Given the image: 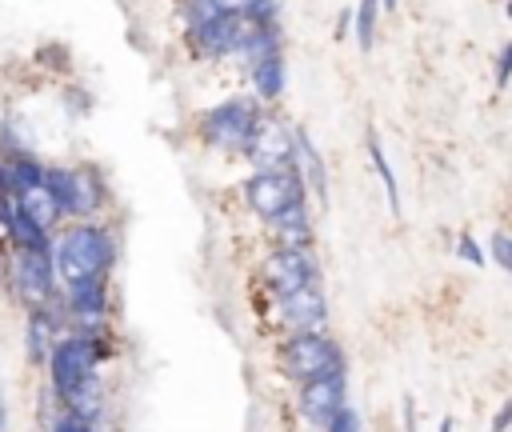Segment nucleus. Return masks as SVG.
<instances>
[{"instance_id": "1", "label": "nucleus", "mask_w": 512, "mask_h": 432, "mask_svg": "<svg viewBox=\"0 0 512 432\" xmlns=\"http://www.w3.org/2000/svg\"><path fill=\"white\" fill-rule=\"evenodd\" d=\"M116 232L100 220H76L56 236V272L64 284L100 280L116 268Z\"/></svg>"}, {"instance_id": "2", "label": "nucleus", "mask_w": 512, "mask_h": 432, "mask_svg": "<svg viewBox=\"0 0 512 432\" xmlns=\"http://www.w3.org/2000/svg\"><path fill=\"white\" fill-rule=\"evenodd\" d=\"M264 116H268V108L252 92L228 96V100H220V104H212V108H204L196 116V136L212 152L244 156L248 144H252V136H256V128L264 124Z\"/></svg>"}, {"instance_id": "3", "label": "nucleus", "mask_w": 512, "mask_h": 432, "mask_svg": "<svg viewBox=\"0 0 512 432\" xmlns=\"http://www.w3.org/2000/svg\"><path fill=\"white\" fill-rule=\"evenodd\" d=\"M112 356V336H84V332H64L52 352H48V392L56 404L72 396L80 384L100 376V364Z\"/></svg>"}, {"instance_id": "4", "label": "nucleus", "mask_w": 512, "mask_h": 432, "mask_svg": "<svg viewBox=\"0 0 512 432\" xmlns=\"http://www.w3.org/2000/svg\"><path fill=\"white\" fill-rule=\"evenodd\" d=\"M276 368L292 384H308L316 376L344 372L348 356H344V344L332 332H304V336H284L276 344Z\"/></svg>"}, {"instance_id": "5", "label": "nucleus", "mask_w": 512, "mask_h": 432, "mask_svg": "<svg viewBox=\"0 0 512 432\" xmlns=\"http://www.w3.org/2000/svg\"><path fill=\"white\" fill-rule=\"evenodd\" d=\"M240 204H244L260 224H272V220H280L284 212L308 204V184H304V176L296 172V164L284 168V172H248V176L240 180Z\"/></svg>"}, {"instance_id": "6", "label": "nucleus", "mask_w": 512, "mask_h": 432, "mask_svg": "<svg viewBox=\"0 0 512 432\" xmlns=\"http://www.w3.org/2000/svg\"><path fill=\"white\" fill-rule=\"evenodd\" d=\"M44 192L56 200L64 220H96V212L104 208L108 192H104V176L96 168H64V164H48L44 168Z\"/></svg>"}, {"instance_id": "7", "label": "nucleus", "mask_w": 512, "mask_h": 432, "mask_svg": "<svg viewBox=\"0 0 512 432\" xmlns=\"http://www.w3.org/2000/svg\"><path fill=\"white\" fill-rule=\"evenodd\" d=\"M256 280L264 300H280L304 288L320 284V260L316 252H296V248H268L256 264Z\"/></svg>"}, {"instance_id": "8", "label": "nucleus", "mask_w": 512, "mask_h": 432, "mask_svg": "<svg viewBox=\"0 0 512 432\" xmlns=\"http://www.w3.org/2000/svg\"><path fill=\"white\" fill-rule=\"evenodd\" d=\"M248 36H252V24L240 12H212L200 24L184 28V44L196 60H236Z\"/></svg>"}, {"instance_id": "9", "label": "nucleus", "mask_w": 512, "mask_h": 432, "mask_svg": "<svg viewBox=\"0 0 512 432\" xmlns=\"http://www.w3.org/2000/svg\"><path fill=\"white\" fill-rule=\"evenodd\" d=\"M268 324L284 336H304V332H328V300H324V288H304V292H292V296H280V300H268Z\"/></svg>"}, {"instance_id": "10", "label": "nucleus", "mask_w": 512, "mask_h": 432, "mask_svg": "<svg viewBox=\"0 0 512 432\" xmlns=\"http://www.w3.org/2000/svg\"><path fill=\"white\" fill-rule=\"evenodd\" d=\"M12 284L24 296V304H52L60 292L56 272V248H12Z\"/></svg>"}, {"instance_id": "11", "label": "nucleus", "mask_w": 512, "mask_h": 432, "mask_svg": "<svg viewBox=\"0 0 512 432\" xmlns=\"http://www.w3.org/2000/svg\"><path fill=\"white\" fill-rule=\"evenodd\" d=\"M252 172H284L296 164V124H288L280 112H268L264 124L256 128L248 152H244Z\"/></svg>"}, {"instance_id": "12", "label": "nucleus", "mask_w": 512, "mask_h": 432, "mask_svg": "<svg viewBox=\"0 0 512 432\" xmlns=\"http://www.w3.org/2000/svg\"><path fill=\"white\" fill-rule=\"evenodd\" d=\"M348 408V368L344 372H328V376H316L308 384H296V412L304 424H312L316 432L328 428V420Z\"/></svg>"}, {"instance_id": "13", "label": "nucleus", "mask_w": 512, "mask_h": 432, "mask_svg": "<svg viewBox=\"0 0 512 432\" xmlns=\"http://www.w3.org/2000/svg\"><path fill=\"white\" fill-rule=\"evenodd\" d=\"M244 76H248V84H252V96H256L264 108H272V104L284 96V88H288V60H284V48H272V52L256 56V60L244 68Z\"/></svg>"}, {"instance_id": "14", "label": "nucleus", "mask_w": 512, "mask_h": 432, "mask_svg": "<svg viewBox=\"0 0 512 432\" xmlns=\"http://www.w3.org/2000/svg\"><path fill=\"white\" fill-rule=\"evenodd\" d=\"M264 228H268L272 248H296V252H312V248H316V232H312V212H308V204L284 212L280 220H272V224H264Z\"/></svg>"}, {"instance_id": "15", "label": "nucleus", "mask_w": 512, "mask_h": 432, "mask_svg": "<svg viewBox=\"0 0 512 432\" xmlns=\"http://www.w3.org/2000/svg\"><path fill=\"white\" fill-rule=\"evenodd\" d=\"M296 172L304 176L308 184V196L320 200V208L328 204V168H324V156L316 148V140L308 136V128L296 124Z\"/></svg>"}, {"instance_id": "16", "label": "nucleus", "mask_w": 512, "mask_h": 432, "mask_svg": "<svg viewBox=\"0 0 512 432\" xmlns=\"http://www.w3.org/2000/svg\"><path fill=\"white\" fill-rule=\"evenodd\" d=\"M4 156V152H0ZM44 168L48 164H40L32 152H16V156H4V180H8V196H24V192H32V188H40L44 184Z\"/></svg>"}, {"instance_id": "17", "label": "nucleus", "mask_w": 512, "mask_h": 432, "mask_svg": "<svg viewBox=\"0 0 512 432\" xmlns=\"http://www.w3.org/2000/svg\"><path fill=\"white\" fill-rule=\"evenodd\" d=\"M364 148H368V160H372V172H376V180L384 184V196H388V212H392V216H400V180H396V168H392V160H388V152H384V144H380L376 128H368V140H364Z\"/></svg>"}, {"instance_id": "18", "label": "nucleus", "mask_w": 512, "mask_h": 432, "mask_svg": "<svg viewBox=\"0 0 512 432\" xmlns=\"http://www.w3.org/2000/svg\"><path fill=\"white\" fill-rule=\"evenodd\" d=\"M60 412H72V416H80V420L100 424V416H104V380L96 376V380L80 384L72 396L60 400Z\"/></svg>"}, {"instance_id": "19", "label": "nucleus", "mask_w": 512, "mask_h": 432, "mask_svg": "<svg viewBox=\"0 0 512 432\" xmlns=\"http://www.w3.org/2000/svg\"><path fill=\"white\" fill-rule=\"evenodd\" d=\"M16 204H20V208H24V212H28V216L40 224V228H48V232H52V228L64 220V216H60V208H56V200L44 192V184H40V188H32V192H24Z\"/></svg>"}, {"instance_id": "20", "label": "nucleus", "mask_w": 512, "mask_h": 432, "mask_svg": "<svg viewBox=\"0 0 512 432\" xmlns=\"http://www.w3.org/2000/svg\"><path fill=\"white\" fill-rule=\"evenodd\" d=\"M356 48L360 52H372L376 44V28H380V0H356Z\"/></svg>"}, {"instance_id": "21", "label": "nucleus", "mask_w": 512, "mask_h": 432, "mask_svg": "<svg viewBox=\"0 0 512 432\" xmlns=\"http://www.w3.org/2000/svg\"><path fill=\"white\" fill-rule=\"evenodd\" d=\"M280 12H284L280 0H252L244 8V20L256 24V28H272V24H280Z\"/></svg>"}, {"instance_id": "22", "label": "nucleus", "mask_w": 512, "mask_h": 432, "mask_svg": "<svg viewBox=\"0 0 512 432\" xmlns=\"http://www.w3.org/2000/svg\"><path fill=\"white\" fill-rule=\"evenodd\" d=\"M452 252H456V260H464V264H472V268H484V264H488V248H484L472 232H460Z\"/></svg>"}, {"instance_id": "23", "label": "nucleus", "mask_w": 512, "mask_h": 432, "mask_svg": "<svg viewBox=\"0 0 512 432\" xmlns=\"http://www.w3.org/2000/svg\"><path fill=\"white\" fill-rule=\"evenodd\" d=\"M488 260L512 276V236L508 232H492L488 236Z\"/></svg>"}, {"instance_id": "24", "label": "nucleus", "mask_w": 512, "mask_h": 432, "mask_svg": "<svg viewBox=\"0 0 512 432\" xmlns=\"http://www.w3.org/2000/svg\"><path fill=\"white\" fill-rule=\"evenodd\" d=\"M44 432H100V424L80 420V416H72V412H56V416H52V424H48Z\"/></svg>"}, {"instance_id": "25", "label": "nucleus", "mask_w": 512, "mask_h": 432, "mask_svg": "<svg viewBox=\"0 0 512 432\" xmlns=\"http://www.w3.org/2000/svg\"><path fill=\"white\" fill-rule=\"evenodd\" d=\"M324 432H368V428H364L360 412H356V408L348 404V408H340V412H336V416L328 420V428H324Z\"/></svg>"}, {"instance_id": "26", "label": "nucleus", "mask_w": 512, "mask_h": 432, "mask_svg": "<svg viewBox=\"0 0 512 432\" xmlns=\"http://www.w3.org/2000/svg\"><path fill=\"white\" fill-rule=\"evenodd\" d=\"M492 76H496V88H508L512 84V40L500 48V56H496V68H492Z\"/></svg>"}, {"instance_id": "27", "label": "nucleus", "mask_w": 512, "mask_h": 432, "mask_svg": "<svg viewBox=\"0 0 512 432\" xmlns=\"http://www.w3.org/2000/svg\"><path fill=\"white\" fill-rule=\"evenodd\" d=\"M352 28H356V12H352V4H348V8H340V16H336V40H344Z\"/></svg>"}, {"instance_id": "28", "label": "nucleus", "mask_w": 512, "mask_h": 432, "mask_svg": "<svg viewBox=\"0 0 512 432\" xmlns=\"http://www.w3.org/2000/svg\"><path fill=\"white\" fill-rule=\"evenodd\" d=\"M508 424H512V400H504V404L496 408V416H492V432H508Z\"/></svg>"}, {"instance_id": "29", "label": "nucleus", "mask_w": 512, "mask_h": 432, "mask_svg": "<svg viewBox=\"0 0 512 432\" xmlns=\"http://www.w3.org/2000/svg\"><path fill=\"white\" fill-rule=\"evenodd\" d=\"M208 4H212L216 12H240V16H244V8H248L252 0H208Z\"/></svg>"}, {"instance_id": "30", "label": "nucleus", "mask_w": 512, "mask_h": 432, "mask_svg": "<svg viewBox=\"0 0 512 432\" xmlns=\"http://www.w3.org/2000/svg\"><path fill=\"white\" fill-rule=\"evenodd\" d=\"M0 432H8V400H4V392H0Z\"/></svg>"}, {"instance_id": "31", "label": "nucleus", "mask_w": 512, "mask_h": 432, "mask_svg": "<svg viewBox=\"0 0 512 432\" xmlns=\"http://www.w3.org/2000/svg\"><path fill=\"white\" fill-rule=\"evenodd\" d=\"M396 8H400V0H380V12H384V16L396 12Z\"/></svg>"}, {"instance_id": "32", "label": "nucleus", "mask_w": 512, "mask_h": 432, "mask_svg": "<svg viewBox=\"0 0 512 432\" xmlns=\"http://www.w3.org/2000/svg\"><path fill=\"white\" fill-rule=\"evenodd\" d=\"M0 196H8V180H4V156H0Z\"/></svg>"}, {"instance_id": "33", "label": "nucleus", "mask_w": 512, "mask_h": 432, "mask_svg": "<svg viewBox=\"0 0 512 432\" xmlns=\"http://www.w3.org/2000/svg\"><path fill=\"white\" fill-rule=\"evenodd\" d=\"M436 432H452V420H448V416H444V420H440V428H436Z\"/></svg>"}, {"instance_id": "34", "label": "nucleus", "mask_w": 512, "mask_h": 432, "mask_svg": "<svg viewBox=\"0 0 512 432\" xmlns=\"http://www.w3.org/2000/svg\"><path fill=\"white\" fill-rule=\"evenodd\" d=\"M504 16H508V20H512V0H504Z\"/></svg>"}, {"instance_id": "35", "label": "nucleus", "mask_w": 512, "mask_h": 432, "mask_svg": "<svg viewBox=\"0 0 512 432\" xmlns=\"http://www.w3.org/2000/svg\"><path fill=\"white\" fill-rule=\"evenodd\" d=\"M4 244H8V240H4V232H0V252H4Z\"/></svg>"}]
</instances>
